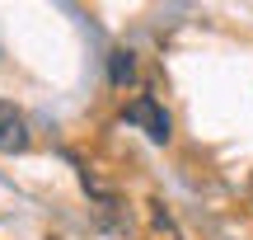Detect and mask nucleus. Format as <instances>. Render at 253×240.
I'll use <instances>...</instances> for the list:
<instances>
[{"label": "nucleus", "instance_id": "nucleus-3", "mask_svg": "<svg viewBox=\"0 0 253 240\" xmlns=\"http://www.w3.org/2000/svg\"><path fill=\"white\" fill-rule=\"evenodd\" d=\"M108 80L118 85V90H126V85L136 80V57L126 52V47H118V52L108 57Z\"/></svg>", "mask_w": 253, "mask_h": 240}, {"label": "nucleus", "instance_id": "nucleus-1", "mask_svg": "<svg viewBox=\"0 0 253 240\" xmlns=\"http://www.w3.org/2000/svg\"><path fill=\"white\" fill-rule=\"evenodd\" d=\"M122 118L131 122V127H141V132H145L150 141H160V146H164V141L173 137V122H169V113H164L160 104L150 99V94H145V99H131V104H126V113H122Z\"/></svg>", "mask_w": 253, "mask_h": 240}, {"label": "nucleus", "instance_id": "nucleus-2", "mask_svg": "<svg viewBox=\"0 0 253 240\" xmlns=\"http://www.w3.org/2000/svg\"><path fill=\"white\" fill-rule=\"evenodd\" d=\"M0 151H5V156L28 151V122L19 118V109L5 104V99H0Z\"/></svg>", "mask_w": 253, "mask_h": 240}]
</instances>
